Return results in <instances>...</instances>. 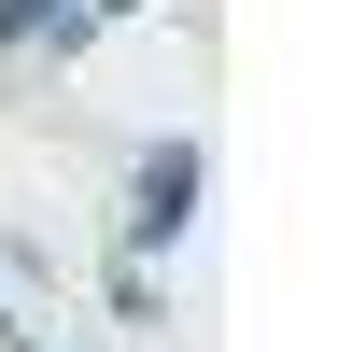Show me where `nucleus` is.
I'll return each instance as SVG.
<instances>
[{"label":"nucleus","mask_w":352,"mask_h":352,"mask_svg":"<svg viewBox=\"0 0 352 352\" xmlns=\"http://www.w3.org/2000/svg\"><path fill=\"white\" fill-rule=\"evenodd\" d=\"M184 197H197V141H155L127 184V240H184Z\"/></svg>","instance_id":"1"},{"label":"nucleus","mask_w":352,"mask_h":352,"mask_svg":"<svg viewBox=\"0 0 352 352\" xmlns=\"http://www.w3.org/2000/svg\"><path fill=\"white\" fill-rule=\"evenodd\" d=\"M85 0H0V56H28V43H56V56H85Z\"/></svg>","instance_id":"2"},{"label":"nucleus","mask_w":352,"mask_h":352,"mask_svg":"<svg viewBox=\"0 0 352 352\" xmlns=\"http://www.w3.org/2000/svg\"><path fill=\"white\" fill-rule=\"evenodd\" d=\"M85 14H141V0H85Z\"/></svg>","instance_id":"3"},{"label":"nucleus","mask_w":352,"mask_h":352,"mask_svg":"<svg viewBox=\"0 0 352 352\" xmlns=\"http://www.w3.org/2000/svg\"><path fill=\"white\" fill-rule=\"evenodd\" d=\"M0 352H43V338H14V324H0Z\"/></svg>","instance_id":"4"}]
</instances>
